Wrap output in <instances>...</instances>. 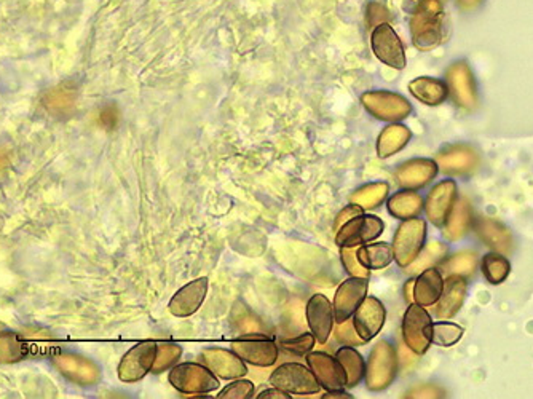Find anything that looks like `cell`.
Listing matches in <instances>:
<instances>
[{"label": "cell", "mask_w": 533, "mask_h": 399, "mask_svg": "<svg viewBox=\"0 0 533 399\" xmlns=\"http://www.w3.org/2000/svg\"><path fill=\"white\" fill-rule=\"evenodd\" d=\"M308 327L316 337L318 344H326L334 326H335V315L331 300L327 299L325 294H315L308 299L305 308Z\"/></svg>", "instance_id": "obj_19"}, {"label": "cell", "mask_w": 533, "mask_h": 399, "mask_svg": "<svg viewBox=\"0 0 533 399\" xmlns=\"http://www.w3.org/2000/svg\"><path fill=\"white\" fill-rule=\"evenodd\" d=\"M457 4H459L463 10H470V8H474L476 5H480V0H457Z\"/></svg>", "instance_id": "obj_50"}, {"label": "cell", "mask_w": 533, "mask_h": 399, "mask_svg": "<svg viewBox=\"0 0 533 399\" xmlns=\"http://www.w3.org/2000/svg\"><path fill=\"white\" fill-rule=\"evenodd\" d=\"M44 102H45V107H47L48 112L63 117V115L71 112L73 106H75V92H73V88H67L66 85H61V87L54 88L52 92H48Z\"/></svg>", "instance_id": "obj_37"}, {"label": "cell", "mask_w": 533, "mask_h": 399, "mask_svg": "<svg viewBox=\"0 0 533 399\" xmlns=\"http://www.w3.org/2000/svg\"><path fill=\"white\" fill-rule=\"evenodd\" d=\"M444 393L433 385H422L412 388V392L406 393V398H442Z\"/></svg>", "instance_id": "obj_46"}, {"label": "cell", "mask_w": 533, "mask_h": 399, "mask_svg": "<svg viewBox=\"0 0 533 399\" xmlns=\"http://www.w3.org/2000/svg\"><path fill=\"white\" fill-rule=\"evenodd\" d=\"M337 326L334 327V336H335V339L337 342H340L342 345H363L364 342L361 340L360 336L356 333V329L354 326V321L352 318L345 319V321H342V323H335Z\"/></svg>", "instance_id": "obj_43"}, {"label": "cell", "mask_w": 533, "mask_h": 399, "mask_svg": "<svg viewBox=\"0 0 533 399\" xmlns=\"http://www.w3.org/2000/svg\"><path fill=\"white\" fill-rule=\"evenodd\" d=\"M363 106L367 112L382 122H400L411 115L412 106L411 102L398 93L392 92H367L361 96Z\"/></svg>", "instance_id": "obj_9"}, {"label": "cell", "mask_w": 533, "mask_h": 399, "mask_svg": "<svg viewBox=\"0 0 533 399\" xmlns=\"http://www.w3.org/2000/svg\"><path fill=\"white\" fill-rule=\"evenodd\" d=\"M230 346L245 363L256 367L274 366L280 355L278 344L272 337L260 333L241 334V337L234 340Z\"/></svg>", "instance_id": "obj_6"}, {"label": "cell", "mask_w": 533, "mask_h": 399, "mask_svg": "<svg viewBox=\"0 0 533 399\" xmlns=\"http://www.w3.org/2000/svg\"><path fill=\"white\" fill-rule=\"evenodd\" d=\"M387 207L390 214L396 219H412L422 213L423 199L419 193L404 189L388 199Z\"/></svg>", "instance_id": "obj_28"}, {"label": "cell", "mask_w": 533, "mask_h": 399, "mask_svg": "<svg viewBox=\"0 0 533 399\" xmlns=\"http://www.w3.org/2000/svg\"><path fill=\"white\" fill-rule=\"evenodd\" d=\"M180 356H182V346L173 342H161L159 344L152 374L165 373L168 369L176 366Z\"/></svg>", "instance_id": "obj_39"}, {"label": "cell", "mask_w": 533, "mask_h": 399, "mask_svg": "<svg viewBox=\"0 0 533 399\" xmlns=\"http://www.w3.org/2000/svg\"><path fill=\"white\" fill-rule=\"evenodd\" d=\"M473 230L482 243L497 253L507 254L513 249V235L500 220L480 218L474 220Z\"/></svg>", "instance_id": "obj_24"}, {"label": "cell", "mask_w": 533, "mask_h": 399, "mask_svg": "<svg viewBox=\"0 0 533 399\" xmlns=\"http://www.w3.org/2000/svg\"><path fill=\"white\" fill-rule=\"evenodd\" d=\"M444 277L438 267H430L413 281V302L422 307H433L440 300Z\"/></svg>", "instance_id": "obj_25"}, {"label": "cell", "mask_w": 533, "mask_h": 399, "mask_svg": "<svg viewBox=\"0 0 533 399\" xmlns=\"http://www.w3.org/2000/svg\"><path fill=\"white\" fill-rule=\"evenodd\" d=\"M390 192V186L385 182H373V184H367V186L361 187L356 192L352 195L350 203L360 205L364 211L366 209H373V208L380 207Z\"/></svg>", "instance_id": "obj_35"}, {"label": "cell", "mask_w": 533, "mask_h": 399, "mask_svg": "<svg viewBox=\"0 0 533 399\" xmlns=\"http://www.w3.org/2000/svg\"><path fill=\"white\" fill-rule=\"evenodd\" d=\"M413 281H415V279H409L406 283V287H404L407 302H413Z\"/></svg>", "instance_id": "obj_51"}, {"label": "cell", "mask_w": 533, "mask_h": 399, "mask_svg": "<svg viewBox=\"0 0 533 399\" xmlns=\"http://www.w3.org/2000/svg\"><path fill=\"white\" fill-rule=\"evenodd\" d=\"M463 334H465V329L460 325L451 323L447 319H441L438 323H433L431 342L434 345L452 346L457 342H460Z\"/></svg>", "instance_id": "obj_38"}, {"label": "cell", "mask_w": 533, "mask_h": 399, "mask_svg": "<svg viewBox=\"0 0 533 399\" xmlns=\"http://www.w3.org/2000/svg\"><path fill=\"white\" fill-rule=\"evenodd\" d=\"M480 258L474 251H460L451 256L449 259L442 260L440 264V272L446 273L447 277H473L478 268Z\"/></svg>", "instance_id": "obj_34"}, {"label": "cell", "mask_w": 533, "mask_h": 399, "mask_svg": "<svg viewBox=\"0 0 533 399\" xmlns=\"http://www.w3.org/2000/svg\"><path fill=\"white\" fill-rule=\"evenodd\" d=\"M387 318V310L385 306L380 302L377 297L369 296L361 302V306L356 308V312L352 316L354 329L360 336L361 340L367 344L369 340L377 337V334L382 331Z\"/></svg>", "instance_id": "obj_17"}, {"label": "cell", "mask_w": 533, "mask_h": 399, "mask_svg": "<svg viewBox=\"0 0 533 399\" xmlns=\"http://www.w3.org/2000/svg\"><path fill=\"white\" fill-rule=\"evenodd\" d=\"M26 355L27 346L24 340H21L18 334L14 333L4 323H0V363H18Z\"/></svg>", "instance_id": "obj_32"}, {"label": "cell", "mask_w": 533, "mask_h": 399, "mask_svg": "<svg viewBox=\"0 0 533 399\" xmlns=\"http://www.w3.org/2000/svg\"><path fill=\"white\" fill-rule=\"evenodd\" d=\"M340 259H342V266L347 270L350 277L371 278L369 270L360 264L358 248H340Z\"/></svg>", "instance_id": "obj_42"}, {"label": "cell", "mask_w": 533, "mask_h": 399, "mask_svg": "<svg viewBox=\"0 0 533 399\" xmlns=\"http://www.w3.org/2000/svg\"><path fill=\"white\" fill-rule=\"evenodd\" d=\"M480 161L478 151L467 144L446 147L436 157L438 167L442 170V173L449 176H467L474 173L480 167Z\"/></svg>", "instance_id": "obj_16"}, {"label": "cell", "mask_w": 533, "mask_h": 399, "mask_svg": "<svg viewBox=\"0 0 533 399\" xmlns=\"http://www.w3.org/2000/svg\"><path fill=\"white\" fill-rule=\"evenodd\" d=\"M256 398L259 399H291L293 396L289 394V393L283 392L280 388H276V386H272V388H266L264 392L257 393L256 394Z\"/></svg>", "instance_id": "obj_48"}, {"label": "cell", "mask_w": 533, "mask_h": 399, "mask_svg": "<svg viewBox=\"0 0 533 399\" xmlns=\"http://www.w3.org/2000/svg\"><path fill=\"white\" fill-rule=\"evenodd\" d=\"M473 208L467 199L457 200L455 207L444 224V237L449 241H459L465 238L473 229Z\"/></svg>", "instance_id": "obj_26"}, {"label": "cell", "mask_w": 533, "mask_h": 399, "mask_svg": "<svg viewBox=\"0 0 533 399\" xmlns=\"http://www.w3.org/2000/svg\"><path fill=\"white\" fill-rule=\"evenodd\" d=\"M409 92L415 100L427 106H441L449 98V88L444 80L434 77H417L409 83Z\"/></svg>", "instance_id": "obj_27"}, {"label": "cell", "mask_w": 533, "mask_h": 399, "mask_svg": "<svg viewBox=\"0 0 533 399\" xmlns=\"http://www.w3.org/2000/svg\"><path fill=\"white\" fill-rule=\"evenodd\" d=\"M256 386L253 382L241 379L232 380V384H228L226 388H222L218 393V398L219 399H251L256 396Z\"/></svg>", "instance_id": "obj_41"}, {"label": "cell", "mask_w": 533, "mask_h": 399, "mask_svg": "<svg viewBox=\"0 0 533 399\" xmlns=\"http://www.w3.org/2000/svg\"><path fill=\"white\" fill-rule=\"evenodd\" d=\"M398 374V353L388 340H379L366 363V385L371 392L387 390Z\"/></svg>", "instance_id": "obj_2"}, {"label": "cell", "mask_w": 533, "mask_h": 399, "mask_svg": "<svg viewBox=\"0 0 533 399\" xmlns=\"http://www.w3.org/2000/svg\"><path fill=\"white\" fill-rule=\"evenodd\" d=\"M364 213V209L360 207V205H354V203H350L348 207L344 208V209H340L339 214L335 216V220H334V232H337L340 227L344 226L345 222L354 218V216H360V214Z\"/></svg>", "instance_id": "obj_45"}, {"label": "cell", "mask_w": 533, "mask_h": 399, "mask_svg": "<svg viewBox=\"0 0 533 399\" xmlns=\"http://www.w3.org/2000/svg\"><path fill=\"white\" fill-rule=\"evenodd\" d=\"M272 386L280 388L283 392L299 396H308L320 392V382L315 377L312 369L300 363H285L276 367L270 375Z\"/></svg>", "instance_id": "obj_7"}, {"label": "cell", "mask_w": 533, "mask_h": 399, "mask_svg": "<svg viewBox=\"0 0 533 399\" xmlns=\"http://www.w3.org/2000/svg\"><path fill=\"white\" fill-rule=\"evenodd\" d=\"M305 359L315 377L320 382L321 388H325L326 392L347 388V374L335 356H331L326 352L312 350Z\"/></svg>", "instance_id": "obj_15"}, {"label": "cell", "mask_w": 533, "mask_h": 399, "mask_svg": "<svg viewBox=\"0 0 533 399\" xmlns=\"http://www.w3.org/2000/svg\"><path fill=\"white\" fill-rule=\"evenodd\" d=\"M367 289H369V278L350 277L340 283L333 302L335 323H342L354 316L361 302L366 299Z\"/></svg>", "instance_id": "obj_13"}, {"label": "cell", "mask_w": 533, "mask_h": 399, "mask_svg": "<svg viewBox=\"0 0 533 399\" xmlns=\"http://www.w3.org/2000/svg\"><path fill=\"white\" fill-rule=\"evenodd\" d=\"M411 138H412V133L409 128L401 125V123L390 125L380 133L379 140H377V155L380 159L392 157L394 153L402 151Z\"/></svg>", "instance_id": "obj_29"}, {"label": "cell", "mask_w": 533, "mask_h": 399, "mask_svg": "<svg viewBox=\"0 0 533 399\" xmlns=\"http://www.w3.org/2000/svg\"><path fill=\"white\" fill-rule=\"evenodd\" d=\"M413 47L430 52L444 40V7L441 0H419L409 20Z\"/></svg>", "instance_id": "obj_1"}, {"label": "cell", "mask_w": 533, "mask_h": 399, "mask_svg": "<svg viewBox=\"0 0 533 399\" xmlns=\"http://www.w3.org/2000/svg\"><path fill=\"white\" fill-rule=\"evenodd\" d=\"M383 230V220L373 214L363 213L340 227L335 232V245L339 248H360L379 238Z\"/></svg>", "instance_id": "obj_8"}, {"label": "cell", "mask_w": 533, "mask_h": 399, "mask_svg": "<svg viewBox=\"0 0 533 399\" xmlns=\"http://www.w3.org/2000/svg\"><path fill=\"white\" fill-rule=\"evenodd\" d=\"M208 287H209V281L207 277L187 283L186 287H180L179 291L171 297L168 304V310L178 318L192 316L194 313L199 312V308L207 299Z\"/></svg>", "instance_id": "obj_21"}, {"label": "cell", "mask_w": 533, "mask_h": 399, "mask_svg": "<svg viewBox=\"0 0 533 399\" xmlns=\"http://www.w3.org/2000/svg\"><path fill=\"white\" fill-rule=\"evenodd\" d=\"M201 365L216 374L220 379L235 380L245 377L247 367L245 361L234 352L224 348H207L200 353Z\"/></svg>", "instance_id": "obj_18"}, {"label": "cell", "mask_w": 533, "mask_h": 399, "mask_svg": "<svg viewBox=\"0 0 533 399\" xmlns=\"http://www.w3.org/2000/svg\"><path fill=\"white\" fill-rule=\"evenodd\" d=\"M433 336V319L431 315L417 302L407 307L402 318V339L407 348L415 355H425L428 352Z\"/></svg>", "instance_id": "obj_5"}, {"label": "cell", "mask_w": 533, "mask_h": 399, "mask_svg": "<svg viewBox=\"0 0 533 399\" xmlns=\"http://www.w3.org/2000/svg\"><path fill=\"white\" fill-rule=\"evenodd\" d=\"M446 245H444V243H440V241H433V243H430L427 248L423 247L422 253L419 254V258L413 260L411 266L407 267V272L415 275V273H421L423 272V270H427L430 267L440 266L441 262L446 259Z\"/></svg>", "instance_id": "obj_36"}, {"label": "cell", "mask_w": 533, "mask_h": 399, "mask_svg": "<svg viewBox=\"0 0 533 399\" xmlns=\"http://www.w3.org/2000/svg\"><path fill=\"white\" fill-rule=\"evenodd\" d=\"M427 241V222L421 218H412L401 222L393 237V259L402 268L419 258Z\"/></svg>", "instance_id": "obj_4"}, {"label": "cell", "mask_w": 533, "mask_h": 399, "mask_svg": "<svg viewBox=\"0 0 533 399\" xmlns=\"http://www.w3.org/2000/svg\"><path fill=\"white\" fill-rule=\"evenodd\" d=\"M457 195H459V187L452 180H441L440 184H436L430 190L423 203V209L428 220L433 222V226L442 227L446 224L449 214L459 200Z\"/></svg>", "instance_id": "obj_14"}, {"label": "cell", "mask_w": 533, "mask_h": 399, "mask_svg": "<svg viewBox=\"0 0 533 399\" xmlns=\"http://www.w3.org/2000/svg\"><path fill=\"white\" fill-rule=\"evenodd\" d=\"M335 358L347 374L348 388L360 385L361 380L364 379V374H366V363L361 356V353L354 346L342 345L335 353Z\"/></svg>", "instance_id": "obj_30"}, {"label": "cell", "mask_w": 533, "mask_h": 399, "mask_svg": "<svg viewBox=\"0 0 533 399\" xmlns=\"http://www.w3.org/2000/svg\"><path fill=\"white\" fill-rule=\"evenodd\" d=\"M446 83L449 88V96L452 98L455 106L473 111L478 106V90L471 69L465 61L453 63L447 69Z\"/></svg>", "instance_id": "obj_12"}, {"label": "cell", "mask_w": 533, "mask_h": 399, "mask_svg": "<svg viewBox=\"0 0 533 399\" xmlns=\"http://www.w3.org/2000/svg\"><path fill=\"white\" fill-rule=\"evenodd\" d=\"M157 350H159V344L152 340L141 342L131 350H128L119 365V379L125 384H134L144 379L147 374L152 373Z\"/></svg>", "instance_id": "obj_10"}, {"label": "cell", "mask_w": 533, "mask_h": 399, "mask_svg": "<svg viewBox=\"0 0 533 399\" xmlns=\"http://www.w3.org/2000/svg\"><path fill=\"white\" fill-rule=\"evenodd\" d=\"M371 45L377 60L393 69H404L406 67V52L401 42L400 35L396 34L390 23H380L371 34Z\"/></svg>", "instance_id": "obj_11"}, {"label": "cell", "mask_w": 533, "mask_h": 399, "mask_svg": "<svg viewBox=\"0 0 533 399\" xmlns=\"http://www.w3.org/2000/svg\"><path fill=\"white\" fill-rule=\"evenodd\" d=\"M54 366L58 367L66 379L77 385L88 386L98 384L101 379V369L92 359L83 358L81 355L61 353L54 356Z\"/></svg>", "instance_id": "obj_20"}, {"label": "cell", "mask_w": 533, "mask_h": 399, "mask_svg": "<svg viewBox=\"0 0 533 399\" xmlns=\"http://www.w3.org/2000/svg\"><path fill=\"white\" fill-rule=\"evenodd\" d=\"M480 268H482L484 278L493 287H499L501 283H505L508 277H509V273H511L509 260L503 254L497 253V251L487 253L482 258Z\"/></svg>", "instance_id": "obj_33"}, {"label": "cell", "mask_w": 533, "mask_h": 399, "mask_svg": "<svg viewBox=\"0 0 533 399\" xmlns=\"http://www.w3.org/2000/svg\"><path fill=\"white\" fill-rule=\"evenodd\" d=\"M316 344V337L312 333H304L297 337H289V339H281L278 346L283 348L286 353H293L297 356H307L308 353L314 350Z\"/></svg>", "instance_id": "obj_40"}, {"label": "cell", "mask_w": 533, "mask_h": 399, "mask_svg": "<svg viewBox=\"0 0 533 399\" xmlns=\"http://www.w3.org/2000/svg\"><path fill=\"white\" fill-rule=\"evenodd\" d=\"M388 21H390V14L382 4L373 2L367 7V27L369 29H373V27L379 26L380 23H388Z\"/></svg>", "instance_id": "obj_44"}, {"label": "cell", "mask_w": 533, "mask_h": 399, "mask_svg": "<svg viewBox=\"0 0 533 399\" xmlns=\"http://www.w3.org/2000/svg\"><path fill=\"white\" fill-rule=\"evenodd\" d=\"M117 120H119V112H117L115 106H107L101 111V127H104L106 130H112V128H115V125H117Z\"/></svg>", "instance_id": "obj_47"}, {"label": "cell", "mask_w": 533, "mask_h": 399, "mask_svg": "<svg viewBox=\"0 0 533 399\" xmlns=\"http://www.w3.org/2000/svg\"><path fill=\"white\" fill-rule=\"evenodd\" d=\"M438 173H440V167L436 160L413 159L396 168L394 180L402 189L415 190L430 184Z\"/></svg>", "instance_id": "obj_22"}, {"label": "cell", "mask_w": 533, "mask_h": 399, "mask_svg": "<svg viewBox=\"0 0 533 399\" xmlns=\"http://www.w3.org/2000/svg\"><path fill=\"white\" fill-rule=\"evenodd\" d=\"M358 259L361 266L371 270H380L385 268L393 262V248L385 241L382 243H367L358 248Z\"/></svg>", "instance_id": "obj_31"}, {"label": "cell", "mask_w": 533, "mask_h": 399, "mask_svg": "<svg viewBox=\"0 0 533 399\" xmlns=\"http://www.w3.org/2000/svg\"><path fill=\"white\" fill-rule=\"evenodd\" d=\"M321 398L323 399H352L354 396L350 394V393L345 392V390H333V392L325 393V394H321Z\"/></svg>", "instance_id": "obj_49"}, {"label": "cell", "mask_w": 533, "mask_h": 399, "mask_svg": "<svg viewBox=\"0 0 533 399\" xmlns=\"http://www.w3.org/2000/svg\"><path fill=\"white\" fill-rule=\"evenodd\" d=\"M170 384L184 394L203 396L219 388V379L201 363H180L171 367Z\"/></svg>", "instance_id": "obj_3"}, {"label": "cell", "mask_w": 533, "mask_h": 399, "mask_svg": "<svg viewBox=\"0 0 533 399\" xmlns=\"http://www.w3.org/2000/svg\"><path fill=\"white\" fill-rule=\"evenodd\" d=\"M467 278L451 275L444 281L442 294L440 300L434 304V315L436 318L451 319L460 312L461 307L467 299Z\"/></svg>", "instance_id": "obj_23"}]
</instances>
